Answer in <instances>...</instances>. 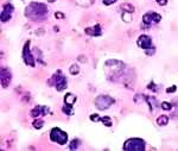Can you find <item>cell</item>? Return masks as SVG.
Instances as JSON below:
<instances>
[{
  "label": "cell",
  "instance_id": "obj_10",
  "mask_svg": "<svg viewBox=\"0 0 178 151\" xmlns=\"http://www.w3.org/2000/svg\"><path fill=\"white\" fill-rule=\"evenodd\" d=\"M49 113V107L48 106H36L35 108L31 109V112H30V115H31L32 118H39L42 115H46Z\"/></svg>",
  "mask_w": 178,
  "mask_h": 151
},
{
  "label": "cell",
  "instance_id": "obj_27",
  "mask_svg": "<svg viewBox=\"0 0 178 151\" xmlns=\"http://www.w3.org/2000/svg\"><path fill=\"white\" fill-rule=\"evenodd\" d=\"M176 89H177V87H176V86H171L170 88H166V93H174V92H176Z\"/></svg>",
  "mask_w": 178,
  "mask_h": 151
},
{
  "label": "cell",
  "instance_id": "obj_3",
  "mask_svg": "<svg viewBox=\"0 0 178 151\" xmlns=\"http://www.w3.org/2000/svg\"><path fill=\"white\" fill-rule=\"evenodd\" d=\"M145 149H146L145 142L139 138H131L126 140L124 144L125 151H144Z\"/></svg>",
  "mask_w": 178,
  "mask_h": 151
},
{
  "label": "cell",
  "instance_id": "obj_16",
  "mask_svg": "<svg viewBox=\"0 0 178 151\" xmlns=\"http://www.w3.org/2000/svg\"><path fill=\"white\" fill-rule=\"evenodd\" d=\"M43 125H44V120H43V119H39V118H35L33 123H32V126H33L35 129L39 130V129H42V127H43Z\"/></svg>",
  "mask_w": 178,
  "mask_h": 151
},
{
  "label": "cell",
  "instance_id": "obj_21",
  "mask_svg": "<svg viewBox=\"0 0 178 151\" xmlns=\"http://www.w3.org/2000/svg\"><path fill=\"white\" fill-rule=\"evenodd\" d=\"M69 72H70L71 75H77L80 73V68H78L77 64H71L70 68H69Z\"/></svg>",
  "mask_w": 178,
  "mask_h": 151
},
{
  "label": "cell",
  "instance_id": "obj_12",
  "mask_svg": "<svg viewBox=\"0 0 178 151\" xmlns=\"http://www.w3.org/2000/svg\"><path fill=\"white\" fill-rule=\"evenodd\" d=\"M85 34L89 35V36H92V37H99L101 36L102 34V30H101V26L100 25H94V26H89L87 27L85 30Z\"/></svg>",
  "mask_w": 178,
  "mask_h": 151
},
{
  "label": "cell",
  "instance_id": "obj_25",
  "mask_svg": "<svg viewBox=\"0 0 178 151\" xmlns=\"http://www.w3.org/2000/svg\"><path fill=\"white\" fill-rule=\"evenodd\" d=\"M90 120L92 122H101V117L98 114H92L90 115Z\"/></svg>",
  "mask_w": 178,
  "mask_h": 151
},
{
  "label": "cell",
  "instance_id": "obj_29",
  "mask_svg": "<svg viewBox=\"0 0 178 151\" xmlns=\"http://www.w3.org/2000/svg\"><path fill=\"white\" fill-rule=\"evenodd\" d=\"M102 1H103V4H105V5H107V6H108V5L114 4V3L116 1V0H102Z\"/></svg>",
  "mask_w": 178,
  "mask_h": 151
},
{
  "label": "cell",
  "instance_id": "obj_22",
  "mask_svg": "<svg viewBox=\"0 0 178 151\" xmlns=\"http://www.w3.org/2000/svg\"><path fill=\"white\" fill-rule=\"evenodd\" d=\"M122 20H124V21H126V23L131 21V20H132L131 12H126V11H124V12H122Z\"/></svg>",
  "mask_w": 178,
  "mask_h": 151
},
{
  "label": "cell",
  "instance_id": "obj_7",
  "mask_svg": "<svg viewBox=\"0 0 178 151\" xmlns=\"http://www.w3.org/2000/svg\"><path fill=\"white\" fill-rule=\"evenodd\" d=\"M160 20H162V16L153 11H150L142 16V23L148 26H151L152 24H158Z\"/></svg>",
  "mask_w": 178,
  "mask_h": 151
},
{
  "label": "cell",
  "instance_id": "obj_23",
  "mask_svg": "<svg viewBox=\"0 0 178 151\" xmlns=\"http://www.w3.org/2000/svg\"><path fill=\"white\" fill-rule=\"evenodd\" d=\"M162 108L164 109V111H170L171 108H172V104L171 102H166V101H164V102H162Z\"/></svg>",
  "mask_w": 178,
  "mask_h": 151
},
{
  "label": "cell",
  "instance_id": "obj_4",
  "mask_svg": "<svg viewBox=\"0 0 178 151\" xmlns=\"http://www.w3.org/2000/svg\"><path fill=\"white\" fill-rule=\"evenodd\" d=\"M50 140L58 145H64L68 142V135L64 131H62L61 129L53 127L50 131Z\"/></svg>",
  "mask_w": 178,
  "mask_h": 151
},
{
  "label": "cell",
  "instance_id": "obj_14",
  "mask_svg": "<svg viewBox=\"0 0 178 151\" xmlns=\"http://www.w3.org/2000/svg\"><path fill=\"white\" fill-rule=\"evenodd\" d=\"M75 101H76V97H75L73 93L66 94V97H64V104H67V105H69V106H73V105L75 104Z\"/></svg>",
  "mask_w": 178,
  "mask_h": 151
},
{
  "label": "cell",
  "instance_id": "obj_19",
  "mask_svg": "<svg viewBox=\"0 0 178 151\" xmlns=\"http://www.w3.org/2000/svg\"><path fill=\"white\" fill-rule=\"evenodd\" d=\"M121 10L122 11H126V12H133L134 11V6L133 5H131V4H128V3H125V4H122L121 5Z\"/></svg>",
  "mask_w": 178,
  "mask_h": 151
},
{
  "label": "cell",
  "instance_id": "obj_11",
  "mask_svg": "<svg viewBox=\"0 0 178 151\" xmlns=\"http://www.w3.org/2000/svg\"><path fill=\"white\" fill-rule=\"evenodd\" d=\"M11 77H12V75H11L10 70H9L7 68L3 67V68H1V86H3L4 88H7V87H9V84H10V82H11Z\"/></svg>",
  "mask_w": 178,
  "mask_h": 151
},
{
  "label": "cell",
  "instance_id": "obj_28",
  "mask_svg": "<svg viewBox=\"0 0 178 151\" xmlns=\"http://www.w3.org/2000/svg\"><path fill=\"white\" fill-rule=\"evenodd\" d=\"M156 1H157V4L160 5V6H165V5L167 4V0H156Z\"/></svg>",
  "mask_w": 178,
  "mask_h": 151
},
{
  "label": "cell",
  "instance_id": "obj_13",
  "mask_svg": "<svg viewBox=\"0 0 178 151\" xmlns=\"http://www.w3.org/2000/svg\"><path fill=\"white\" fill-rule=\"evenodd\" d=\"M145 101L148 104L151 111H153V107H158V101H157V99L155 97H146L145 95Z\"/></svg>",
  "mask_w": 178,
  "mask_h": 151
},
{
  "label": "cell",
  "instance_id": "obj_6",
  "mask_svg": "<svg viewBox=\"0 0 178 151\" xmlns=\"http://www.w3.org/2000/svg\"><path fill=\"white\" fill-rule=\"evenodd\" d=\"M114 102H115V100L113 98L108 97V95H99V97L95 98V101H94L96 108L101 109V111H105V109L109 108Z\"/></svg>",
  "mask_w": 178,
  "mask_h": 151
},
{
  "label": "cell",
  "instance_id": "obj_24",
  "mask_svg": "<svg viewBox=\"0 0 178 151\" xmlns=\"http://www.w3.org/2000/svg\"><path fill=\"white\" fill-rule=\"evenodd\" d=\"M155 52H156V48H155V47H151L150 49L145 50V54H146V55H148V56H152Z\"/></svg>",
  "mask_w": 178,
  "mask_h": 151
},
{
  "label": "cell",
  "instance_id": "obj_1",
  "mask_svg": "<svg viewBox=\"0 0 178 151\" xmlns=\"http://www.w3.org/2000/svg\"><path fill=\"white\" fill-rule=\"evenodd\" d=\"M48 7L43 3H30L25 9V17L33 21H44L48 17Z\"/></svg>",
  "mask_w": 178,
  "mask_h": 151
},
{
  "label": "cell",
  "instance_id": "obj_17",
  "mask_svg": "<svg viewBox=\"0 0 178 151\" xmlns=\"http://www.w3.org/2000/svg\"><path fill=\"white\" fill-rule=\"evenodd\" d=\"M82 144V142L80 140V139H73L71 142H70V145H69V149L70 150H76V149H78L80 147V145Z\"/></svg>",
  "mask_w": 178,
  "mask_h": 151
},
{
  "label": "cell",
  "instance_id": "obj_26",
  "mask_svg": "<svg viewBox=\"0 0 178 151\" xmlns=\"http://www.w3.org/2000/svg\"><path fill=\"white\" fill-rule=\"evenodd\" d=\"M147 88H148V89H151V90H153V92H157V90H158L157 86H156L153 82H151L150 84H148V86H147Z\"/></svg>",
  "mask_w": 178,
  "mask_h": 151
},
{
  "label": "cell",
  "instance_id": "obj_31",
  "mask_svg": "<svg viewBox=\"0 0 178 151\" xmlns=\"http://www.w3.org/2000/svg\"><path fill=\"white\" fill-rule=\"evenodd\" d=\"M49 3H53V1H56V0H48Z\"/></svg>",
  "mask_w": 178,
  "mask_h": 151
},
{
  "label": "cell",
  "instance_id": "obj_15",
  "mask_svg": "<svg viewBox=\"0 0 178 151\" xmlns=\"http://www.w3.org/2000/svg\"><path fill=\"white\" fill-rule=\"evenodd\" d=\"M167 123H169V117L165 114H162L157 118V124L159 126H165V125H167Z\"/></svg>",
  "mask_w": 178,
  "mask_h": 151
},
{
  "label": "cell",
  "instance_id": "obj_5",
  "mask_svg": "<svg viewBox=\"0 0 178 151\" xmlns=\"http://www.w3.org/2000/svg\"><path fill=\"white\" fill-rule=\"evenodd\" d=\"M23 59L26 66L28 67H36V57L32 55L31 49H30V41H26V43L23 47Z\"/></svg>",
  "mask_w": 178,
  "mask_h": 151
},
{
  "label": "cell",
  "instance_id": "obj_9",
  "mask_svg": "<svg viewBox=\"0 0 178 151\" xmlns=\"http://www.w3.org/2000/svg\"><path fill=\"white\" fill-rule=\"evenodd\" d=\"M137 44H138L139 48H141V49H144V50H147V49H150L151 47H153L151 38L148 37V36H146V35L139 36V38H138V41H137Z\"/></svg>",
  "mask_w": 178,
  "mask_h": 151
},
{
  "label": "cell",
  "instance_id": "obj_30",
  "mask_svg": "<svg viewBox=\"0 0 178 151\" xmlns=\"http://www.w3.org/2000/svg\"><path fill=\"white\" fill-rule=\"evenodd\" d=\"M55 17H56L57 19H63V18H64V14H63V13H61V12H56Z\"/></svg>",
  "mask_w": 178,
  "mask_h": 151
},
{
  "label": "cell",
  "instance_id": "obj_20",
  "mask_svg": "<svg viewBox=\"0 0 178 151\" xmlns=\"http://www.w3.org/2000/svg\"><path fill=\"white\" fill-rule=\"evenodd\" d=\"M101 122H102V123H103V125H105V126H107V127H110V126H112V124H113L110 117H101Z\"/></svg>",
  "mask_w": 178,
  "mask_h": 151
},
{
  "label": "cell",
  "instance_id": "obj_8",
  "mask_svg": "<svg viewBox=\"0 0 178 151\" xmlns=\"http://www.w3.org/2000/svg\"><path fill=\"white\" fill-rule=\"evenodd\" d=\"M13 11H14L13 5H11L10 3L5 4V5H4V7H3V11H1V16H0V18H1V21H3V23L9 21V20L12 18Z\"/></svg>",
  "mask_w": 178,
  "mask_h": 151
},
{
  "label": "cell",
  "instance_id": "obj_18",
  "mask_svg": "<svg viewBox=\"0 0 178 151\" xmlns=\"http://www.w3.org/2000/svg\"><path fill=\"white\" fill-rule=\"evenodd\" d=\"M62 111H63V113H66L67 115H71V114H74L73 106H69V105H67V104H64V106H62Z\"/></svg>",
  "mask_w": 178,
  "mask_h": 151
},
{
  "label": "cell",
  "instance_id": "obj_2",
  "mask_svg": "<svg viewBox=\"0 0 178 151\" xmlns=\"http://www.w3.org/2000/svg\"><path fill=\"white\" fill-rule=\"evenodd\" d=\"M48 83H49L50 86H55L58 92H62V90L66 89L67 86H68L67 77L63 75V73H62L61 70H57V72L52 75V77L48 81Z\"/></svg>",
  "mask_w": 178,
  "mask_h": 151
}]
</instances>
